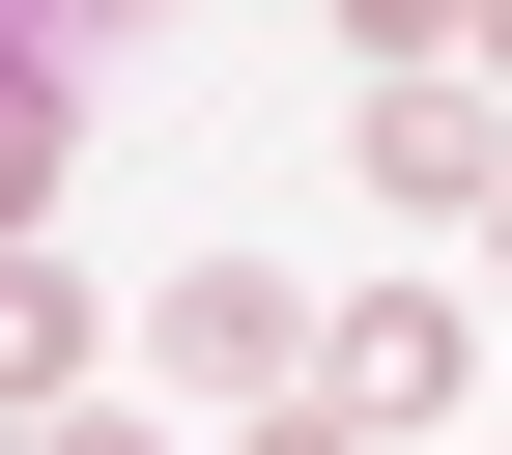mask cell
Wrapping results in <instances>:
<instances>
[{"label":"cell","instance_id":"obj_1","mask_svg":"<svg viewBox=\"0 0 512 455\" xmlns=\"http://www.w3.org/2000/svg\"><path fill=\"white\" fill-rule=\"evenodd\" d=\"M313 370H342V427H427V399H456V285H370V313H313Z\"/></svg>","mask_w":512,"mask_h":455},{"label":"cell","instance_id":"obj_2","mask_svg":"<svg viewBox=\"0 0 512 455\" xmlns=\"http://www.w3.org/2000/svg\"><path fill=\"white\" fill-rule=\"evenodd\" d=\"M171 370H200V399H285V370H313V313L256 285V256H200V285H171Z\"/></svg>","mask_w":512,"mask_h":455},{"label":"cell","instance_id":"obj_3","mask_svg":"<svg viewBox=\"0 0 512 455\" xmlns=\"http://www.w3.org/2000/svg\"><path fill=\"white\" fill-rule=\"evenodd\" d=\"M370 200H484V86L399 57V86H370Z\"/></svg>","mask_w":512,"mask_h":455},{"label":"cell","instance_id":"obj_4","mask_svg":"<svg viewBox=\"0 0 512 455\" xmlns=\"http://www.w3.org/2000/svg\"><path fill=\"white\" fill-rule=\"evenodd\" d=\"M57 370H86V285H57V256H0V399H57Z\"/></svg>","mask_w":512,"mask_h":455},{"label":"cell","instance_id":"obj_5","mask_svg":"<svg viewBox=\"0 0 512 455\" xmlns=\"http://www.w3.org/2000/svg\"><path fill=\"white\" fill-rule=\"evenodd\" d=\"M29 171H57V57H0V256H29Z\"/></svg>","mask_w":512,"mask_h":455},{"label":"cell","instance_id":"obj_6","mask_svg":"<svg viewBox=\"0 0 512 455\" xmlns=\"http://www.w3.org/2000/svg\"><path fill=\"white\" fill-rule=\"evenodd\" d=\"M228 455H370V427H342V399H285V427H228Z\"/></svg>","mask_w":512,"mask_h":455},{"label":"cell","instance_id":"obj_7","mask_svg":"<svg viewBox=\"0 0 512 455\" xmlns=\"http://www.w3.org/2000/svg\"><path fill=\"white\" fill-rule=\"evenodd\" d=\"M29 455H143V427H29Z\"/></svg>","mask_w":512,"mask_h":455},{"label":"cell","instance_id":"obj_8","mask_svg":"<svg viewBox=\"0 0 512 455\" xmlns=\"http://www.w3.org/2000/svg\"><path fill=\"white\" fill-rule=\"evenodd\" d=\"M484 228H512V200H484Z\"/></svg>","mask_w":512,"mask_h":455}]
</instances>
